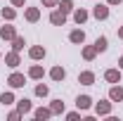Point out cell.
I'll use <instances>...</instances> for the list:
<instances>
[{
  "label": "cell",
  "mask_w": 123,
  "mask_h": 121,
  "mask_svg": "<svg viewBox=\"0 0 123 121\" xmlns=\"http://www.w3.org/2000/svg\"><path fill=\"white\" fill-rule=\"evenodd\" d=\"M50 21H52V24H57V26H64V21H66V14H64L62 10H57V12H52V14H50Z\"/></svg>",
  "instance_id": "1"
},
{
  "label": "cell",
  "mask_w": 123,
  "mask_h": 121,
  "mask_svg": "<svg viewBox=\"0 0 123 121\" xmlns=\"http://www.w3.org/2000/svg\"><path fill=\"white\" fill-rule=\"evenodd\" d=\"M7 83H10L12 88H21V86H24V76L21 74H12L10 78H7Z\"/></svg>",
  "instance_id": "2"
},
{
  "label": "cell",
  "mask_w": 123,
  "mask_h": 121,
  "mask_svg": "<svg viewBox=\"0 0 123 121\" xmlns=\"http://www.w3.org/2000/svg\"><path fill=\"white\" fill-rule=\"evenodd\" d=\"M104 78H107L109 83H118V81H121V71H118V69H109L107 74H104Z\"/></svg>",
  "instance_id": "3"
},
{
  "label": "cell",
  "mask_w": 123,
  "mask_h": 121,
  "mask_svg": "<svg viewBox=\"0 0 123 121\" xmlns=\"http://www.w3.org/2000/svg\"><path fill=\"white\" fill-rule=\"evenodd\" d=\"M109 97H111L114 102H121V100H123V88H121V86H114V88L109 90Z\"/></svg>",
  "instance_id": "4"
},
{
  "label": "cell",
  "mask_w": 123,
  "mask_h": 121,
  "mask_svg": "<svg viewBox=\"0 0 123 121\" xmlns=\"http://www.w3.org/2000/svg\"><path fill=\"white\" fill-rule=\"evenodd\" d=\"M92 14L97 17V19H107V17H109V10H107V5H97V7L92 10Z\"/></svg>",
  "instance_id": "5"
},
{
  "label": "cell",
  "mask_w": 123,
  "mask_h": 121,
  "mask_svg": "<svg viewBox=\"0 0 123 121\" xmlns=\"http://www.w3.org/2000/svg\"><path fill=\"white\" fill-rule=\"evenodd\" d=\"M78 81H80L83 86H92V81H95V74H92V71H83V74L78 76Z\"/></svg>",
  "instance_id": "6"
},
{
  "label": "cell",
  "mask_w": 123,
  "mask_h": 121,
  "mask_svg": "<svg viewBox=\"0 0 123 121\" xmlns=\"http://www.w3.org/2000/svg\"><path fill=\"white\" fill-rule=\"evenodd\" d=\"M0 36H2L5 40H12V38L17 36V33H14V26H2V29H0Z\"/></svg>",
  "instance_id": "7"
},
{
  "label": "cell",
  "mask_w": 123,
  "mask_h": 121,
  "mask_svg": "<svg viewBox=\"0 0 123 121\" xmlns=\"http://www.w3.org/2000/svg\"><path fill=\"white\" fill-rule=\"evenodd\" d=\"M76 105H78V109H88V107L92 105V100L88 97V95H80V97L76 100Z\"/></svg>",
  "instance_id": "8"
},
{
  "label": "cell",
  "mask_w": 123,
  "mask_h": 121,
  "mask_svg": "<svg viewBox=\"0 0 123 121\" xmlns=\"http://www.w3.org/2000/svg\"><path fill=\"white\" fill-rule=\"evenodd\" d=\"M95 109H97V114H109V112H111V102H107V100H104V102H97Z\"/></svg>",
  "instance_id": "9"
},
{
  "label": "cell",
  "mask_w": 123,
  "mask_h": 121,
  "mask_svg": "<svg viewBox=\"0 0 123 121\" xmlns=\"http://www.w3.org/2000/svg\"><path fill=\"white\" fill-rule=\"evenodd\" d=\"M5 62H7V67L14 69V67H19V55H17V52H10V55L5 57Z\"/></svg>",
  "instance_id": "10"
},
{
  "label": "cell",
  "mask_w": 123,
  "mask_h": 121,
  "mask_svg": "<svg viewBox=\"0 0 123 121\" xmlns=\"http://www.w3.org/2000/svg\"><path fill=\"white\" fill-rule=\"evenodd\" d=\"M69 38H71V43H83V40H85V33H83V31H71V36H69Z\"/></svg>",
  "instance_id": "11"
},
{
  "label": "cell",
  "mask_w": 123,
  "mask_h": 121,
  "mask_svg": "<svg viewBox=\"0 0 123 121\" xmlns=\"http://www.w3.org/2000/svg\"><path fill=\"white\" fill-rule=\"evenodd\" d=\"M38 17H40L38 7H29V10H26V19H29V21H38Z\"/></svg>",
  "instance_id": "12"
},
{
  "label": "cell",
  "mask_w": 123,
  "mask_h": 121,
  "mask_svg": "<svg viewBox=\"0 0 123 121\" xmlns=\"http://www.w3.org/2000/svg\"><path fill=\"white\" fill-rule=\"evenodd\" d=\"M33 114H36V119H50V116H52V109H43V107H40V109H36Z\"/></svg>",
  "instance_id": "13"
},
{
  "label": "cell",
  "mask_w": 123,
  "mask_h": 121,
  "mask_svg": "<svg viewBox=\"0 0 123 121\" xmlns=\"http://www.w3.org/2000/svg\"><path fill=\"white\" fill-rule=\"evenodd\" d=\"M31 57L33 60H43L45 57V47H31Z\"/></svg>",
  "instance_id": "14"
},
{
  "label": "cell",
  "mask_w": 123,
  "mask_h": 121,
  "mask_svg": "<svg viewBox=\"0 0 123 121\" xmlns=\"http://www.w3.org/2000/svg\"><path fill=\"white\" fill-rule=\"evenodd\" d=\"M50 76H52V81H62V78H64V69H62V67H55V69L50 71Z\"/></svg>",
  "instance_id": "15"
},
{
  "label": "cell",
  "mask_w": 123,
  "mask_h": 121,
  "mask_svg": "<svg viewBox=\"0 0 123 121\" xmlns=\"http://www.w3.org/2000/svg\"><path fill=\"white\" fill-rule=\"evenodd\" d=\"M31 112V100H19V114Z\"/></svg>",
  "instance_id": "16"
},
{
  "label": "cell",
  "mask_w": 123,
  "mask_h": 121,
  "mask_svg": "<svg viewBox=\"0 0 123 121\" xmlns=\"http://www.w3.org/2000/svg\"><path fill=\"white\" fill-rule=\"evenodd\" d=\"M74 19H76L78 24H83V21L88 19V12H85V10H76V12H74Z\"/></svg>",
  "instance_id": "17"
},
{
  "label": "cell",
  "mask_w": 123,
  "mask_h": 121,
  "mask_svg": "<svg viewBox=\"0 0 123 121\" xmlns=\"http://www.w3.org/2000/svg\"><path fill=\"white\" fill-rule=\"evenodd\" d=\"M59 10L64 12V14L71 12V10H74V2H71V0H62V2H59Z\"/></svg>",
  "instance_id": "18"
},
{
  "label": "cell",
  "mask_w": 123,
  "mask_h": 121,
  "mask_svg": "<svg viewBox=\"0 0 123 121\" xmlns=\"http://www.w3.org/2000/svg\"><path fill=\"white\" fill-rule=\"evenodd\" d=\"M95 47H97V52H104V50H107V38H104V36L97 38V40H95Z\"/></svg>",
  "instance_id": "19"
},
{
  "label": "cell",
  "mask_w": 123,
  "mask_h": 121,
  "mask_svg": "<svg viewBox=\"0 0 123 121\" xmlns=\"http://www.w3.org/2000/svg\"><path fill=\"white\" fill-rule=\"evenodd\" d=\"M95 55H97V47H95V45L83 50V57H85V60H95Z\"/></svg>",
  "instance_id": "20"
},
{
  "label": "cell",
  "mask_w": 123,
  "mask_h": 121,
  "mask_svg": "<svg viewBox=\"0 0 123 121\" xmlns=\"http://www.w3.org/2000/svg\"><path fill=\"white\" fill-rule=\"evenodd\" d=\"M50 109H52V114H59V112H64V102H62V100H55Z\"/></svg>",
  "instance_id": "21"
},
{
  "label": "cell",
  "mask_w": 123,
  "mask_h": 121,
  "mask_svg": "<svg viewBox=\"0 0 123 121\" xmlns=\"http://www.w3.org/2000/svg\"><path fill=\"white\" fill-rule=\"evenodd\" d=\"M29 76H31V78H40V76H43V67H31Z\"/></svg>",
  "instance_id": "22"
},
{
  "label": "cell",
  "mask_w": 123,
  "mask_h": 121,
  "mask_svg": "<svg viewBox=\"0 0 123 121\" xmlns=\"http://www.w3.org/2000/svg\"><path fill=\"white\" fill-rule=\"evenodd\" d=\"M0 102H2V105H12V102H14V95H12V93H2Z\"/></svg>",
  "instance_id": "23"
},
{
  "label": "cell",
  "mask_w": 123,
  "mask_h": 121,
  "mask_svg": "<svg viewBox=\"0 0 123 121\" xmlns=\"http://www.w3.org/2000/svg\"><path fill=\"white\" fill-rule=\"evenodd\" d=\"M12 43H14V52H19V50H21V47H24V38H19V36H14V38H12Z\"/></svg>",
  "instance_id": "24"
},
{
  "label": "cell",
  "mask_w": 123,
  "mask_h": 121,
  "mask_svg": "<svg viewBox=\"0 0 123 121\" xmlns=\"http://www.w3.org/2000/svg\"><path fill=\"white\" fill-rule=\"evenodd\" d=\"M2 17H5V19H14L17 12L12 10V7H2Z\"/></svg>",
  "instance_id": "25"
},
{
  "label": "cell",
  "mask_w": 123,
  "mask_h": 121,
  "mask_svg": "<svg viewBox=\"0 0 123 121\" xmlns=\"http://www.w3.org/2000/svg\"><path fill=\"white\" fill-rule=\"evenodd\" d=\"M36 95L45 97V95H47V86H38V88H36Z\"/></svg>",
  "instance_id": "26"
},
{
  "label": "cell",
  "mask_w": 123,
  "mask_h": 121,
  "mask_svg": "<svg viewBox=\"0 0 123 121\" xmlns=\"http://www.w3.org/2000/svg\"><path fill=\"white\" fill-rule=\"evenodd\" d=\"M43 5H47V7H55V5H59V0H43Z\"/></svg>",
  "instance_id": "27"
},
{
  "label": "cell",
  "mask_w": 123,
  "mask_h": 121,
  "mask_svg": "<svg viewBox=\"0 0 123 121\" xmlns=\"http://www.w3.org/2000/svg\"><path fill=\"white\" fill-rule=\"evenodd\" d=\"M66 119H69V121H76V119H78V114H76V112H71V114H66Z\"/></svg>",
  "instance_id": "28"
},
{
  "label": "cell",
  "mask_w": 123,
  "mask_h": 121,
  "mask_svg": "<svg viewBox=\"0 0 123 121\" xmlns=\"http://www.w3.org/2000/svg\"><path fill=\"white\" fill-rule=\"evenodd\" d=\"M12 5H14V7H19V5H24V0H12Z\"/></svg>",
  "instance_id": "29"
},
{
  "label": "cell",
  "mask_w": 123,
  "mask_h": 121,
  "mask_svg": "<svg viewBox=\"0 0 123 121\" xmlns=\"http://www.w3.org/2000/svg\"><path fill=\"white\" fill-rule=\"evenodd\" d=\"M118 2H121V0H109V5H118Z\"/></svg>",
  "instance_id": "30"
},
{
  "label": "cell",
  "mask_w": 123,
  "mask_h": 121,
  "mask_svg": "<svg viewBox=\"0 0 123 121\" xmlns=\"http://www.w3.org/2000/svg\"><path fill=\"white\" fill-rule=\"evenodd\" d=\"M118 36H121V38H123V26H121V29H118Z\"/></svg>",
  "instance_id": "31"
},
{
  "label": "cell",
  "mask_w": 123,
  "mask_h": 121,
  "mask_svg": "<svg viewBox=\"0 0 123 121\" xmlns=\"http://www.w3.org/2000/svg\"><path fill=\"white\" fill-rule=\"evenodd\" d=\"M118 64H121V69H123V57H121V60H118Z\"/></svg>",
  "instance_id": "32"
}]
</instances>
